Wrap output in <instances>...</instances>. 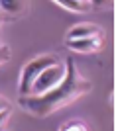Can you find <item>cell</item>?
<instances>
[{
	"mask_svg": "<svg viewBox=\"0 0 118 131\" xmlns=\"http://www.w3.org/2000/svg\"><path fill=\"white\" fill-rule=\"evenodd\" d=\"M89 90H90V82L81 77L75 61L67 59V63H65V78L53 90L39 94V96H20V106L30 114L43 117V115L57 112L59 108H65L67 104H71L79 96L87 94Z\"/></svg>",
	"mask_w": 118,
	"mask_h": 131,
	"instance_id": "1",
	"label": "cell"
},
{
	"mask_svg": "<svg viewBox=\"0 0 118 131\" xmlns=\"http://www.w3.org/2000/svg\"><path fill=\"white\" fill-rule=\"evenodd\" d=\"M55 63H57V59L53 55H41V57H35V59L30 61L28 65L22 69V74H20V94L22 96H30V90H32L34 80L47 67L55 65Z\"/></svg>",
	"mask_w": 118,
	"mask_h": 131,
	"instance_id": "2",
	"label": "cell"
},
{
	"mask_svg": "<svg viewBox=\"0 0 118 131\" xmlns=\"http://www.w3.org/2000/svg\"><path fill=\"white\" fill-rule=\"evenodd\" d=\"M63 78H65V65L55 63V65L47 67V69L34 80L32 90H30V96H39V94L49 92V90H53Z\"/></svg>",
	"mask_w": 118,
	"mask_h": 131,
	"instance_id": "3",
	"label": "cell"
},
{
	"mask_svg": "<svg viewBox=\"0 0 118 131\" xmlns=\"http://www.w3.org/2000/svg\"><path fill=\"white\" fill-rule=\"evenodd\" d=\"M67 47L71 51H77V53H93V51H98L102 47V39H101V35L75 39V41H67Z\"/></svg>",
	"mask_w": 118,
	"mask_h": 131,
	"instance_id": "4",
	"label": "cell"
},
{
	"mask_svg": "<svg viewBox=\"0 0 118 131\" xmlns=\"http://www.w3.org/2000/svg\"><path fill=\"white\" fill-rule=\"evenodd\" d=\"M101 35V27L96 24H77L67 31V41H75V39H85V37H95Z\"/></svg>",
	"mask_w": 118,
	"mask_h": 131,
	"instance_id": "5",
	"label": "cell"
},
{
	"mask_svg": "<svg viewBox=\"0 0 118 131\" xmlns=\"http://www.w3.org/2000/svg\"><path fill=\"white\" fill-rule=\"evenodd\" d=\"M28 8V4L26 2H22V0H0V12H2V16L4 14H22L24 10Z\"/></svg>",
	"mask_w": 118,
	"mask_h": 131,
	"instance_id": "6",
	"label": "cell"
},
{
	"mask_svg": "<svg viewBox=\"0 0 118 131\" xmlns=\"http://www.w3.org/2000/svg\"><path fill=\"white\" fill-rule=\"evenodd\" d=\"M57 6H61V8H67L69 12H83L89 2H81V0H61V2H55Z\"/></svg>",
	"mask_w": 118,
	"mask_h": 131,
	"instance_id": "7",
	"label": "cell"
},
{
	"mask_svg": "<svg viewBox=\"0 0 118 131\" xmlns=\"http://www.w3.org/2000/svg\"><path fill=\"white\" fill-rule=\"evenodd\" d=\"M59 131H89V127L85 125L81 119H71V121H67Z\"/></svg>",
	"mask_w": 118,
	"mask_h": 131,
	"instance_id": "8",
	"label": "cell"
},
{
	"mask_svg": "<svg viewBox=\"0 0 118 131\" xmlns=\"http://www.w3.org/2000/svg\"><path fill=\"white\" fill-rule=\"evenodd\" d=\"M8 59H10V49L6 45H0V65L8 63Z\"/></svg>",
	"mask_w": 118,
	"mask_h": 131,
	"instance_id": "9",
	"label": "cell"
},
{
	"mask_svg": "<svg viewBox=\"0 0 118 131\" xmlns=\"http://www.w3.org/2000/svg\"><path fill=\"white\" fill-rule=\"evenodd\" d=\"M8 115H10V112L8 110H4V112H0V131L6 127V121H8Z\"/></svg>",
	"mask_w": 118,
	"mask_h": 131,
	"instance_id": "10",
	"label": "cell"
},
{
	"mask_svg": "<svg viewBox=\"0 0 118 131\" xmlns=\"http://www.w3.org/2000/svg\"><path fill=\"white\" fill-rule=\"evenodd\" d=\"M4 110H8V102L0 96V112H4Z\"/></svg>",
	"mask_w": 118,
	"mask_h": 131,
	"instance_id": "11",
	"label": "cell"
},
{
	"mask_svg": "<svg viewBox=\"0 0 118 131\" xmlns=\"http://www.w3.org/2000/svg\"><path fill=\"white\" fill-rule=\"evenodd\" d=\"M0 24H2V12H0Z\"/></svg>",
	"mask_w": 118,
	"mask_h": 131,
	"instance_id": "12",
	"label": "cell"
}]
</instances>
